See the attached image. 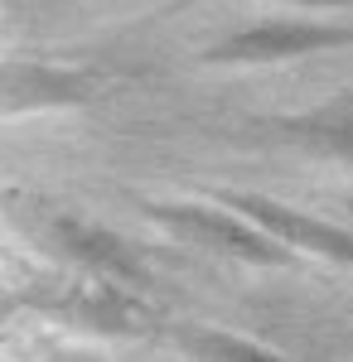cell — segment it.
<instances>
[{
	"label": "cell",
	"mask_w": 353,
	"mask_h": 362,
	"mask_svg": "<svg viewBox=\"0 0 353 362\" xmlns=\"http://www.w3.org/2000/svg\"><path fill=\"white\" fill-rule=\"evenodd\" d=\"M145 218L164 227L174 242L189 251H208V256H228V261H247V266H286L291 251L262 227L242 218L228 203H145Z\"/></svg>",
	"instance_id": "obj_1"
},
{
	"label": "cell",
	"mask_w": 353,
	"mask_h": 362,
	"mask_svg": "<svg viewBox=\"0 0 353 362\" xmlns=\"http://www.w3.org/2000/svg\"><path fill=\"white\" fill-rule=\"evenodd\" d=\"M286 136L325 155V160H339V165L353 169V116H320V121H291Z\"/></svg>",
	"instance_id": "obj_7"
},
{
	"label": "cell",
	"mask_w": 353,
	"mask_h": 362,
	"mask_svg": "<svg viewBox=\"0 0 353 362\" xmlns=\"http://www.w3.org/2000/svg\"><path fill=\"white\" fill-rule=\"evenodd\" d=\"M44 362H102L97 353H54V358H44Z\"/></svg>",
	"instance_id": "obj_9"
},
{
	"label": "cell",
	"mask_w": 353,
	"mask_h": 362,
	"mask_svg": "<svg viewBox=\"0 0 353 362\" xmlns=\"http://www.w3.org/2000/svg\"><path fill=\"white\" fill-rule=\"evenodd\" d=\"M179 348L194 362H291L281 353H271V348H262V343H252V338L228 334V329H208V324L179 329Z\"/></svg>",
	"instance_id": "obj_6"
},
{
	"label": "cell",
	"mask_w": 353,
	"mask_h": 362,
	"mask_svg": "<svg viewBox=\"0 0 353 362\" xmlns=\"http://www.w3.org/2000/svg\"><path fill=\"white\" fill-rule=\"evenodd\" d=\"M49 242L63 261H73L87 280H102V285H121V290H131V285H145L150 271H145V261H140L136 251L126 247L111 227L102 223H87V218H73V213H58L54 223H49Z\"/></svg>",
	"instance_id": "obj_4"
},
{
	"label": "cell",
	"mask_w": 353,
	"mask_h": 362,
	"mask_svg": "<svg viewBox=\"0 0 353 362\" xmlns=\"http://www.w3.org/2000/svg\"><path fill=\"white\" fill-rule=\"evenodd\" d=\"M92 97V78L73 68H44V63H10L5 68V112L29 116V112H63L82 107Z\"/></svg>",
	"instance_id": "obj_5"
},
{
	"label": "cell",
	"mask_w": 353,
	"mask_h": 362,
	"mask_svg": "<svg viewBox=\"0 0 353 362\" xmlns=\"http://www.w3.org/2000/svg\"><path fill=\"white\" fill-rule=\"evenodd\" d=\"M276 5H300V10H353V0H276Z\"/></svg>",
	"instance_id": "obj_8"
},
{
	"label": "cell",
	"mask_w": 353,
	"mask_h": 362,
	"mask_svg": "<svg viewBox=\"0 0 353 362\" xmlns=\"http://www.w3.org/2000/svg\"><path fill=\"white\" fill-rule=\"evenodd\" d=\"M329 49H353V25H320V20H267L228 34L208 49V63H232V68H262V63H291V58L329 54Z\"/></svg>",
	"instance_id": "obj_2"
},
{
	"label": "cell",
	"mask_w": 353,
	"mask_h": 362,
	"mask_svg": "<svg viewBox=\"0 0 353 362\" xmlns=\"http://www.w3.org/2000/svg\"><path fill=\"white\" fill-rule=\"evenodd\" d=\"M228 208H237L242 218L262 227L267 237H276L291 256H325L334 266H353V232L329 218H315L296 203H276L267 194H223Z\"/></svg>",
	"instance_id": "obj_3"
}]
</instances>
